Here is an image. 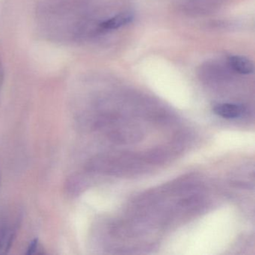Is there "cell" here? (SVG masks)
<instances>
[{
	"mask_svg": "<svg viewBox=\"0 0 255 255\" xmlns=\"http://www.w3.org/2000/svg\"><path fill=\"white\" fill-rule=\"evenodd\" d=\"M2 80H3V70H2V62L0 59V89L2 86Z\"/></svg>",
	"mask_w": 255,
	"mask_h": 255,
	"instance_id": "8992f818",
	"label": "cell"
},
{
	"mask_svg": "<svg viewBox=\"0 0 255 255\" xmlns=\"http://www.w3.org/2000/svg\"><path fill=\"white\" fill-rule=\"evenodd\" d=\"M43 252L41 251V246L38 243V240H34L33 241L31 242L28 247L27 252L26 255H35V254H42Z\"/></svg>",
	"mask_w": 255,
	"mask_h": 255,
	"instance_id": "5b68a950",
	"label": "cell"
},
{
	"mask_svg": "<svg viewBox=\"0 0 255 255\" xmlns=\"http://www.w3.org/2000/svg\"><path fill=\"white\" fill-rule=\"evenodd\" d=\"M14 227L5 225L0 228V254L5 253L10 249L14 240Z\"/></svg>",
	"mask_w": 255,
	"mask_h": 255,
	"instance_id": "277c9868",
	"label": "cell"
},
{
	"mask_svg": "<svg viewBox=\"0 0 255 255\" xmlns=\"http://www.w3.org/2000/svg\"><path fill=\"white\" fill-rule=\"evenodd\" d=\"M230 66L239 74H249L254 71V65L249 59L242 56H233L228 59Z\"/></svg>",
	"mask_w": 255,
	"mask_h": 255,
	"instance_id": "7a4b0ae2",
	"label": "cell"
},
{
	"mask_svg": "<svg viewBox=\"0 0 255 255\" xmlns=\"http://www.w3.org/2000/svg\"><path fill=\"white\" fill-rule=\"evenodd\" d=\"M132 20H133V15L131 13H121L103 22L101 26L104 29H116L131 23Z\"/></svg>",
	"mask_w": 255,
	"mask_h": 255,
	"instance_id": "3957f363",
	"label": "cell"
},
{
	"mask_svg": "<svg viewBox=\"0 0 255 255\" xmlns=\"http://www.w3.org/2000/svg\"><path fill=\"white\" fill-rule=\"evenodd\" d=\"M244 109L242 106L233 104H220L215 106L213 112L215 114L223 119H234L241 116Z\"/></svg>",
	"mask_w": 255,
	"mask_h": 255,
	"instance_id": "6da1fadb",
	"label": "cell"
}]
</instances>
